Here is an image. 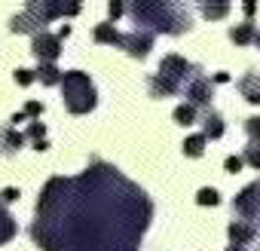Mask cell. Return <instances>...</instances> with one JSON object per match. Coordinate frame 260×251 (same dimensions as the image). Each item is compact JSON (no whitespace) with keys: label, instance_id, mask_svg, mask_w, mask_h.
Returning a JSON list of instances; mask_svg holds the SVG:
<instances>
[{"label":"cell","instance_id":"cell-4","mask_svg":"<svg viewBox=\"0 0 260 251\" xmlns=\"http://www.w3.org/2000/svg\"><path fill=\"white\" fill-rule=\"evenodd\" d=\"M211 80L208 77H193L190 89H187V98H193V104H208L211 101Z\"/></svg>","mask_w":260,"mask_h":251},{"label":"cell","instance_id":"cell-18","mask_svg":"<svg viewBox=\"0 0 260 251\" xmlns=\"http://www.w3.org/2000/svg\"><path fill=\"white\" fill-rule=\"evenodd\" d=\"M242 166H245V160H242V156H226V163H223V169H226V172H233V175H236V172H242Z\"/></svg>","mask_w":260,"mask_h":251},{"label":"cell","instance_id":"cell-9","mask_svg":"<svg viewBox=\"0 0 260 251\" xmlns=\"http://www.w3.org/2000/svg\"><path fill=\"white\" fill-rule=\"evenodd\" d=\"M181 89V83L178 80H172V77H162V74H156L153 80H150V92L159 98V95H175Z\"/></svg>","mask_w":260,"mask_h":251},{"label":"cell","instance_id":"cell-6","mask_svg":"<svg viewBox=\"0 0 260 251\" xmlns=\"http://www.w3.org/2000/svg\"><path fill=\"white\" fill-rule=\"evenodd\" d=\"M34 52H37V58L52 61V58L58 55V37H46V34H40V37L34 40Z\"/></svg>","mask_w":260,"mask_h":251},{"label":"cell","instance_id":"cell-12","mask_svg":"<svg viewBox=\"0 0 260 251\" xmlns=\"http://www.w3.org/2000/svg\"><path fill=\"white\" fill-rule=\"evenodd\" d=\"M175 119H178L181 125H190V122L196 119V107H193V104H178V107H175Z\"/></svg>","mask_w":260,"mask_h":251},{"label":"cell","instance_id":"cell-17","mask_svg":"<svg viewBox=\"0 0 260 251\" xmlns=\"http://www.w3.org/2000/svg\"><path fill=\"white\" fill-rule=\"evenodd\" d=\"M40 77H43V83H58V71L52 65H43L40 68Z\"/></svg>","mask_w":260,"mask_h":251},{"label":"cell","instance_id":"cell-11","mask_svg":"<svg viewBox=\"0 0 260 251\" xmlns=\"http://www.w3.org/2000/svg\"><path fill=\"white\" fill-rule=\"evenodd\" d=\"M205 141H208L205 135H190V138L184 141V153H187V156H202V153H205Z\"/></svg>","mask_w":260,"mask_h":251},{"label":"cell","instance_id":"cell-13","mask_svg":"<svg viewBox=\"0 0 260 251\" xmlns=\"http://www.w3.org/2000/svg\"><path fill=\"white\" fill-rule=\"evenodd\" d=\"M226 13H230V4H208V7H202L205 19H223Z\"/></svg>","mask_w":260,"mask_h":251},{"label":"cell","instance_id":"cell-2","mask_svg":"<svg viewBox=\"0 0 260 251\" xmlns=\"http://www.w3.org/2000/svg\"><path fill=\"white\" fill-rule=\"evenodd\" d=\"M193 71H196V68H193L187 58H181V55H166L162 65H159V74H162V77H172V80H178V83H181L187 74H193Z\"/></svg>","mask_w":260,"mask_h":251},{"label":"cell","instance_id":"cell-5","mask_svg":"<svg viewBox=\"0 0 260 251\" xmlns=\"http://www.w3.org/2000/svg\"><path fill=\"white\" fill-rule=\"evenodd\" d=\"M122 46L132 52V55H147V49L153 46V37L150 34H128V37H122Z\"/></svg>","mask_w":260,"mask_h":251},{"label":"cell","instance_id":"cell-15","mask_svg":"<svg viewBox=\"0 0 260 251\" xmlns=\"http://www.w3.org/2000/svg\"><path fill=\"white\" fill-rule=\"evenodd\" d=\"M196 202H199V205H217V202H220V193H217L214 187H205V190H199Z\"/></svg>","mask_w":260,"mask_h":251},{"label":"cell","instance_id":"cell-19","mask_svg":"<svg viewBox=\"0 0 260 251\" xmlns=\"http://www.w3.org/2000/svg\"><path fill=\"white\" fill-rule=\"evenodd\" d=\"M19 83L28 86V83H31V71H19Z\"/></svg>","mask_w":260,"mask_h":251},{"label":"cell","instance_id":"cell-3","mask_svg":"<svg viewBox=\"0 0 260 251\" xmlns=\"http://www.w3.org/2000/svg\"><path fill=\"white\" fill-rule=\"evenodd\" d=\"M239 92H242V98H245V101L260 104V74L248 71L245 77H239Z\"/></svg>","mask_w":260,"mask_h":251},{"label":"cell","instance_id":"cell-23","mask_svg":"<svg viewBox=\"0 0 260 251\" xmlns=\"http://www.w3.org/2000/svg\"><path fill=\"white\" fill-rule=\"evenodd\" d=\"M226 251H248V248H239V245H230Z\"/></svg>","mask_w":260,"mask_h":251},{"label":"cell","instance_id":"cell-14","mask_svg":"<svg viewBox=\"0 0 260 251\" xmlns=\"http://www.w3.org/2000/svg\"><path fill=\"white\" fill-rule=\"evenodd\" d=\"M245 132H248L251 144H260V116H248L245 119Z\"/></svg>","mask_w":260,"mask_h":251},{"label":"cell","instance_id":"cell-22","mask_svg":"<svg viewBox=\"0 0 260 251\" xmlns=\"http://www.w3.org/2000/svg\"><path fill=\"white\" fill-rule=\"evenodd\" d=\"M230 80V74L226 71H220V74H214V83H226Z\"/></svg>","mask_w":260,"mask_h":251},{"label":"cell","instance_id":"cell-24","mask_svg":"<svg viewBox=\"0 0 260 251\" xmlns=\"http://www.w3.org/2000/svg\"><path fill=\"white\" fill-rule=\"evenodd\" d=\"M257 46H260V34H257Z\"/></svg>","mask_w":260,"mask_h":251},{"label":"cell","instance_id":"cell-7","mask_svg":"<svg viewBox=\"0 0 260 251\" xmlns=\"http://www.w3.org/2000/svg\"><path fill=\"white\" fill-rule=\"evenodd\" d=\"M202 135H205V138H220V135H223V119H220L217 110H208V113L202 116Z\"/></svg>","mask_w":260,"mask_h":251},{"label":"cell","instance_id":"cell-20","mask_svg":"<svg viewBox=\"0 0 260 251\" xmlns=\"http://www.w3.org/2000/svg\"><path fill=\"white\" fill-rule=\"evenodd\" d=\"M28 113H43V104H37V101H31V104H28Z\"/></svg>","mask_w":260,"mask_h":251},{"label":"cell","instance_id":"cell-21","mask_svg":"<svg viewBox=\"0 0 260 251\" xmlns=\"http://www.w3.org/2000/svg\"><path fill=\"white\" fill-rule=\"evenodd\" d=\"M110 16H113V19L122 16V7H119V4H110Z\"/></svg>","mask_w":260,"mask_h":251},{"label":"cell","instance_id":"cell-8","mask_svg":"<svg viewBox=\"0 0 260 251\" xmlns=\"http://www.w3.org/2000/svg\"><path fill=\"white\" fill-rule=\"evenodd\" d=\"M230 40H233V43H239V46H245V43L257 40V28H254V22H242V25L230 28Z\"/></svg>","mask_w":260,"mask_h":251},{"label":"cell","instance_id":"cell-1","mask_svg":"<svg viewBox=\"0 0 260 251\" xmlns=\"http://www.w3.org/2000/svg\"><path fill=\"white\" fill-rule=\"evenodd\" d=\"M61 86H64L68 107H71L74 113H86V110H92V107H95V89H92V83H89V77H86V74L71 71V74H64Z\"/></svg>","mask_w":260,"mask_h":251},{"label":"cell","instance_id":"cell-10","mask_svg":"<svg viewBox=\"0 0 260 251\" xmlns=\"http://www.w3.org/2000/svg\"><path fill=\"white\" fill-rule=\"evenodd\" d=\"M95 40L98 43H122V34L116 28H110V25H98L95 28Z\"/></svg>","mask_w":260,"mask_h":251},{"label":"cell","instance_id":"cell-16","mask_svg":"<svg viewBox=\"0 0 260 251\" xmlns=\"http://www.w3.org/2000/svg\"><path fill=\"white\" fill-rule=\"evenodd\" d=\"M245 163L260 172V144H248V147H245Z\"/></svg>","mask_w":260,"mask_h":251}]
</instances>
